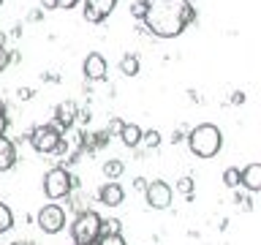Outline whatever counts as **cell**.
<instances>
[{"label": "cell", "mask_w": 261, "mask_h": 245, "mask_svg": "<svg viewBox=\"0 0 261 245\" xmlns=\"http://www.w3.org/2000/svg\"><path fill=\"white\" fill-rule=\"evenodd\" d=\"M87 245H95V242H87Z\"/></svg>", "instance_id": "cell-34"}, {"label": "cell", "mask_w": 261, "mask_h": 245, "mask_svg": "<svg viewBox=\"0 0 261 245\" xmlns=\"http://www.w3.org/2000/svg\"><path fill=\"white\" fill-rule=\"evenodd\" d=\"M95 245H125V237L122 234H106V237H98Z\"/></svg>", "instance_id": "cell-22"}, {"label": "cell", "mask_w": 261, "mask_h": 245, "mask_svg": "<svg viewBox=\"0 0 261 245\" xmlns=\"http://www.w3.org/2000/svg\"><path fill=\"white\" fill-rule=\"evenodd\" d=\"M82 71H85V79L101 82V79H106L109 65H106V57H103L101 52H90V55L85 57V63H82Z\"/></svg>", "instance_id": "cell-8"}, {"label": "cell", "mask_w": 261, "mask_h": 245, "mask_svg": "<svg viewBox=\"0 0 261 245\" xmlns=\"http://www.w3.org/2000/svg\"><path fill=\"white\" fill-rule=\"evenodd\" d=\"M117 136L122 139V144H125V147H139V144H142V128H139L136 122H125V126L120 128Z\"/></svg>", "instance_id": "cell-14"}, {"label": "cell", "mask_w": 261, "mask_h": 245, "mask_svg": "<svg viewBox=\"0 0 261 245\" xmlns=\"http://www.w3.org/2000/svg\"><path fill=\"white\" fill-rule=\"evenodd\" d=\"M76 104L73 101H63V104H57V109H55V120H57V126L60 128H71L73 122H76Z\"/></svg>", "instance_id": "cell-12"}, {"label": "cell", "mask_w": 261, "mask_h": 245, "mask_svg": "<svg viewBox=\"0 0 261 245\" xmlns=\"http://www.w3.org/2000/svg\"><path fill=\"white\" fill-rule=\"evenodd\" d=\"M142 142H144V144L152 150V147H158V144H161V134H158L155 128H150V131H142Z\"/></svg>", "instance_id": "cell-19"}, {"label": "cell", "mask_w": 261, "mask_h": 245, "mask_svg": "<svg viewBox=\"0 0 261 245\" xmlns=\"http://www.w3.org/2000/svg\"><path fill=\"white\" fill-rule=\"evenodd\" d=\"M134 188H136V191H144V188H147V180H144V177L134 180Z\"/></svg>", "instance_id": "cell-29"}, {"label": "cell", "mask_w": 261, "mask_h": 245, "mask_svg": "<svg viewBox=\"0 0 261 245\" xmlns=\"http://www.w3.org/2000/svg\"><path fill=\"white\" fill-rule=\"evenodd\" d=\"M36 224H38V229H41L44 234L63 232V229H65V210H63L57 202H49V204H44V207L38 210Z\"/></svg>", "instance_id": "cell-6"}, {"label": "cell", "mask_w": 261, "mask_h": 245, "mask_svg": "<svg viewBox=\"0 0 261 245\" xmlns=\"http://www.w3.org/2000/svg\"><path fill=\"white\" fill-rule=\"evenodd\" d=\"M28 139H30V144L36 153H55L63 142V134L57 126H36L30 131Z\"/></svg>", "instance_id": "cell-5"}, {"label": "cell", "mask_w": 261, "mask_h": 245, "mask_svg": "<svg viewBox=\"0 0 261 245\" xmlns=\"http://www.w3.org/2000/svg\"><path fill=\"white\" fill-rule=\"evenodd\" d=\"M122 172H125V163L117 161V158H109L103 163V175H106V180H112V183H117Z\"/></svg>", "instance_id": "cell-15"}, {"label": "cell", "mask_w": 261, "mask_h": 245, "mask_svg": "<svg viewBox=\"0 0 261 245\" xmlns=\"http://www.w3.org/2000/svg\"><path fill=\"white\" fill-rule=\"evenodd\" d=\"M3 44H6V33L0 30V46H3Z\"/></svg>", "instance_id": "cell-32"}, {"label": "cell", "mask_w": 261, "mask_h": 245, "mask_svg": "<svg viewBox=\"0 0 261 245\" xmlns=\"http://www.w3.org/2000/svg\"><path fill=\"white\" fill-rule=\"evenodd\" d=\"M144 196L152 210H166L171 204V185L163 183V180H152V183H147Z\"/></svg>", "instance_id": "cell-7"}, {"label": "cell", "mask_w": 261, "mask_h": 245, "mask_svg": "<svg viewBox=\"0 0 261 245\" xmlns=\"http://www.w3.org/2000/svg\"><path fill=\"white\" fill-rule=\"evenodd\" d=\"M185 139L196 158H215L220 153V147H223V131L218 126H212V122H201V126L191 128Z\"/></svg>", "instance_id": "cell-2"}, {"label": "cell", "mask_w": 261, "mask_h": 245, "mask_svg": "<svg viewBox=\"0 0 261 245\" xmlns=\"http://www.w3.org/2000/svg\"><path fill=\"white\" fill-rule=\"evenodd\" d=\"M122 126H125V122H122V120H117V117H114V120L109 122V131H106V134H109V136H112V134H120V128H122Z\"/></svg>", "instance_id": "cell-26"}, {"label": "cell", "mask_w": 261, "mask_h": 245, "mask_svg": "<svg viewBox=\"0 0 261 245\" xmlns=\"http://www.w3.org/2000/svg\"><path fill=\"white\" fill-rule=\"evenodd\" d=\"M98 232H101V215L95 210H82L71 224V237L73 245H87L98 240Z\"/></svg>", "instance_id": "cell-3"}, {"label": "cell", "mask_w": 261, "mask_h": 245, "mask_svg": "<svg viewBox=\"0 0 261 245\" xmlns=\"http://www.w3.org/2000/svg\"><path fill=\"white\" fill-rule=\"evenodd\" d=\"M130 16H136V19H144V0H136V3H130Z\"/></svg>", "instance_id": "cell-23"}, {"label": "cell", "mask_w": 261, "mask_h": 245, "mask_svg": "<svg viewBox=\"0 0 261 245\" xmlns=\"http://www.w3.org/2000/svg\"><path fill=\"white\" fill-rule=\"evenodd\" d=\"M139 68H142V65H139V57L136 55H125L120 60V74H122V77H136Z\"/></svg>", "instance_id": "cell-16"}, {"label": "cell", "mask_w": 261, "mask_h": 245, "mask_svg": "<svg viewBox=\"0 0 261 245\" xmlns=\"http://www.w3.org/2000/svg\"><path fill=\"white\" fill-rule=\"evenodd\" d=\"M122 199H125V191L120 188V183H103L101 191H98V202L106 204V207H120Z\"/></svg>", "instance_id": "cell-10"}, {"label": "cell", "mask_w": 261, "mask_h": 245, "mask_svg": "<svg viewBox=\"0 0 261 245\" xmlns=\"http://www.w3.org/2000/svg\"><path fill=\"white\" fill-rule=\"evenodd\" d=\"M8 60H11V55L6 52V46H0V74L6 71V65H8Z\"/></svg>", "instance_id": "cell-25"}, {"label": "cell", "mask_w": 261, "mask_h": 245, "mask_svg": "<svg viewBox=\"0 0 261 245\" xmlns=\"http://www.w3.org/2000/svg\"><path fill=\"white\" fill-rule=\"evenodd\" d=\"M114 6H117V0H85V19L93 24L103 22L114 11Z\"/></svg>", "instance_id": "cell-9"}, {"label": "cell", "mask_w": 261, "mask_h": 245, "mask_svg": "<svg viewBox=\"0 0 261 245\" xmlns=\"http://www.w3.org/2000/svg\"><path fill=\"white\" fill-rule=\"evenodd\" d=\"M122 224L117 218H101V232H98V237H106V234H120Z\"/></svg>", "instance_id": "cell-18"}, {"label": "cell", "mask_w": 261, "mask_h": 245, "mask_svg": "<svg viewBox=\"0 0 261 245\" xmlns=\"http://www.w3.org/2000/svg\"><path fill=\"white\" fill-rule=\"evenodd\" d=\"M231 101H234V104H242V101H245V95H242V93H234V95H231Z\"/></svg>", "instance_id": "cell-31"}, {"label": "cell", "mask_w": 261, "mask_h": 245, "mask_svg": "<svg viewBox=\"0 0 261 245\" xmlns=\"http://www.w3.org/2000/svg\"><path fill=\"white\" fill-rule=\"evenodd\" d=\"M73 185H76V177H71L65 166H55L44 175V193H46V199H52V202L71 196Z\"/></svg>", "instance_id": "cell-4"}, {"label": "cell", "mask_w": 261, "mask_h": 245, "mask_svg": "<svg viewBox=\"0 0 261 245\" xmlns=\"http://www.w3.org/2000/svg\"><path fill=\"white\" fill-rule=\"evenodd\" d=\"M240 185H245L250 193L261 191V163H248V166L240 172Z\"/></svg>", "instance_id": "cell-11"}, {"label": "cell", "mask_w": 261, "mask_h": 245, "mask_svg": "<svg viewBox=\"0 0 261 245\" xmlns=\"http://www.w3.org/2000/svg\"><path fill=\"white\" fill-rule=\"evenodd\" d=\"M6 128H8V114H6V104L0 101V136H6Z\"/></svg>", "instance_id": "cell-24"}, {"label": "cell", "mask_w": 261, "mask_h": 245, "mask_svg": "<svg viewBox=\"0 0 261 245\" xmlns=\"http://www.w3.org/2000/svg\"><path fill=\"white\" fill-rule=\"evenodd\" d=\"M147 30L158 38H177L188 24L196 22V8L191 0H144Z\"/></svg>", "instance_id": "cell-1"}, {"label": "cell", "mask_w": 261, "mask_h": 245, "mask_svg": "<svg viewBox=\"0 0 261 245\" xmlns=\"http://www.w3.org/2000/svg\"><path fill=\"white\" fill-rule=\"evenodd\" d=\"M16 163V147L8 136H0V172H8L14 169Z\"/></svg>", "instance_id": "cell-13"}, {"label": "cell", "mask_w": 261, "mask_h": 245, "mask_svg": "<svg viewBox=\"0 0 261 245\" xmlns=\"http://www.w3.org/2000/svg\"><path fill=\"white\" fill-rule=\"evenodd\" d=\"M193 188H196V183H193L191 177H179V183H177V191H179V193H185L188 199H191V196H193Z\"/></svg>", "instance_id": "cell-21"}, {"label": "cell", "mask_w": 261, "mask_h": 245, "mask_svg": "<svg viewBox=\"0 0 261 245\" xmlns=\"http://www.w3.org/2000/svg\"><path fill=\"white\" fill-rule=\"evenodd\" d=\"M223 183H226L228 188H237V185H240V169H237V166H228V169L223 172Z\"/></svg>", "instance_id": "cell-20"}, {"label": "cell", "mask_w": 261, "mask_h": 245, "mask_svg": "<svg viewBox=\"0 0 261 245\" xmlns=\"http://www.w3.org/2000/svg\"><path fill=\"white\" fill-rule=\"evenodd\" d=\"M14 245H36V242H14Z\"/></svg>", "instance_id": "cell-33"}, {"label": "cell", "mask_w": 261, "mask_h": 245, "mask_svg": "<svg viewBox=\"0 0 261 245\" xmlns=\"http://www.w3.org/2000/svg\"><path fill=\"white\" fill-rule=\"evenodd\" d=\"M0 6H3V0H0Z\"/></svg>", "instance_id": "cell-35"}, {"label": "cell", "mask_w": 261, "mask_h": 245, "mask_svg": "<svg viewBox=\"0 0 261 245\" xmlns=\"http://www.w3.org/2000/svg\"><path fill=\"white\" fill-rule=\"evenodd\" d=\"M16 98H19V101H30V98H33V90H30V87H19V90H16Z\"/></svg>", "instance_id": "cell-27"}, {"label": "cell", "mask_w": 261, "mask_h": 245, "mask_svg": "<svg viewBox=\"0 0 261 245\" xmlns=\"http://www.w3.org/2000/svg\"><path fill=\"white\" fill-rule=\"evenodd\" d=\"M57 3V8H65V11H68V8H73V6H79L82 0H55Z\"/></svg>", "instance_id": "cell-28"}, {"label": "cell", "mask_w": 261, "mask_h": 245, "mask_svg": "<svg viewBox=\"0 0 261 245\" xmlns=\"http://www.w3.org/2000/svg\"><path fill=\"white\" fill-rule=\"evenodd\" d=\"M11 226H14V212H11V207H8V204L0 202V234H6Z\"/></svg>", "instance_id": "cell-17"}, {"label": "cell", "mask_w": 261, "mask_h": 245, "mask_svg": "<svg viewBox=\"0 0 261 245\" xmlns=\"http://www.w3.org/2000/svg\"><path fill=\"white\" fill-rule=\"evenodd\" d=\"M41 6H44L46 11H52V8H57V3H55V0H41Z\"/></svg>", "instance_id": "cell-30"}]
</instances>
